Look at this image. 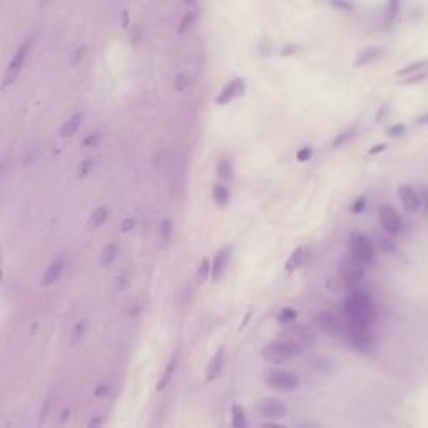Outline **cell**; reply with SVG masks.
<instances>
[{
  "instance_id": "1",
  "label": "cell",
  "mask_w": 428,
  "mask_h": 428,
  "mask_svg": "<svg viewBox=\"0 0 428 428\" xmlns=\"http://www.w3.org/2000/svg\"><path fill=\"white\" fill-rule=\"evenodd\" d=\"M345 313L350 321V326L370 328L377 319L375 308L366 291L355 290L345 301Z\"/></svg>"
},
{
  "instance_id": "2",
  "label": "cell",
  "mask_w": 428,
  "mask_h": 428,
  "mask_svg": "<svg viewBox=\"0 0 428 428\" xmlns=\"http://www.w3.org/2000/svg\"><path fill=\"white\" fill-rule=\"evenodd\" d=\"M301 346L296 345L294 341H288V339H278V341L268 343V345L263 348L261 355L263 358L268 360V361L273 363H283L288 361L291 358H296L301 355Z\"/></svg>"
},
{
  "instance_id": "3",
  "label": "cell",
  "mask_w": 428,
  "mask_h": 428,
  "mask_svg": "<svg viewBox=\"0 0 428 428\" xmlns=\"http://www.w3.org/2000/svg\"><path fill=\"white\" fill-rule=\"evenodd\" d=\"M32 45H34V35H27V37L22 41L21 45H19V49L15 50L14 57H12L10 62H9V66H7L5 74H3L2 87H9L10 84L15 82L19 72L22 70L23 64H25V59L29 57V54L32 50Z\"/></svg>"
},
{
  "instance_id": "4",
  "label": "cell",
  "mask_w": 428,
  "mask_h": 428,
  "mask_svg": "<svg viewBox=\"0 0 428 428\" xmlns=\"http://www.w3.org/2000/svg\"><path fill=\"white\" fill-rule=\"evenodd\" d=\"M266 385L270 388H273L276 391H283V393H290V391L298 390L301 382H299V377L293 371H286V370H273L266 375L265 378Z\"/></svg>"
},
{
  "instance_id": "5",
  "label": "cell",
  "mask_w": 428,
  "mask_h": 428,
  "mask_svg": "<svg viewBox=\"0 0 428 428\" xmlns=\"http://www.w3.org/2000/svg\"><path fill=\"white\" fill-rule=\"evenodd\" d=\"M351 251H353L355 259L363 265L373 263L377 259V251H375V245L368 236L365 234H357L351 241Z\"/></svg>"
},
{
  "instance_id": "6",
  "label": "cell",
  "mask_w": 428,
  "mask_h": 428,
  "mask_svg": "<svg viewBox=\"0 0 428 428\" xmlns=\"http://www.w3.org/2000/svg\"><path fill=\"white\" fill-rule=\"evenodd\" d=\"M258 413L266 420H281L288 415V406L281 400L263 398L258 403Z\"/></svg>"
},
{
  "instance_id": "7",
  "label": "cell",
  "mask_w": 428,
  "mask_h": 428,
  "mask_svg": "<svg viewBox=\"0 0 428 428\" xmlns=\"http://www.w3.org/2000/svg\"><path fill=\"white\" fill-rule=\"evenodd\" d=\"M378 219H380V223H382L383 229H385L388 234L398 236L400 233H402V229H403L402 219H400L398 213L391 206H386V204L385 206H380Z\"/></svg>"
},
{
  "instance_id": "8",
  "label": "cell",
  "mask_w": 428,
  "mask_h": 428,
  "mask_svg": "<svg viewBox=\"0 0 428 428\" xmlns=\"http://www.w3.org/2000/svg\"><path fill=\"white\" fill-rule=\"evenodd\" d=\"M398 198L400 201H402L403 207H405L406 211H410V213L418 211L420 206L423 204V199L420 198L418 191L415 189L413 186H410V184H402V186L398 187Z\"/></svg>"
},
{
  "instance_id": "9",
  "label": "cell",
  "mask_w": 428,
  "mask_h": 428,
  "mask_svg": "<svg viewBox=\"0 0 428 428\" xmlns=\"http://www.w3.org/2000/svg\"><path fill=\"white\" fill-rule=\"evenodd\" d=\"M243 92H245V79L236 77L223 87L221 92L218 94V97H216V102H218L219 106H225V104L231 102L233 99L239 97Z\"/></svg>"
},
{
  "instance_id": "10",
  "label": "cell",
  "mask_w": 428,
  "mask_h": 428,
  "mask_svg": "<svg viewBox=\"0 0 428 428\" xmlns=\"http://www.w3.org/2000/svg\"><path fill=\"white\" fill-rule=\"evenodd\" d=\"M231 251H233V246H225L216 253L213 263H211V278H213V281H219L223 278V274H225L227 268Z\"/></svg>"
},
{
  "instance_id": "11",
  "label": "cell",
  "mask_w": 428,
  "mask_h": 428,
  "mask_svg": "<svg viewBox=\"0 0 428 428\" xmlns=\"http://www.w3.org/2000/svg\"><path fill=\"white\" fill-rule=\"evenodd\" d=\"M315 321L316 325L321 328L323 331H326V333H331V335L341 333V321H339L338 316L331 313V311H319V313L316 315Z\"/></svg>"
},
{
  "instance_id": "12",
  "label": "cell",
  "mask_w": 428,
  "mask_h": 428,
  "mask_svg": "<svg viewBox=\"0 0 428 428\" xmlns=\"http://www.w3.org/2000/svg\"><path fill=\"white\" fill-rule=\"evenodd\" d=\"M350 341L358 350H366L371 346V333L370 328H360V326H350Z\"/></svg>"
},
{
  "instance_id": "13",
  "label": "cell",
  "mask_w": 428,
  "mask_h": 428,
  "mask_svg": "<svg viewBox=\"0 0 428 428\" xmlns=\"http://www.w3.org/2000/svg\"><path fill=\"white\" fill-rule=\"evenodd\" d=\"M178 365H179V351H176L173 357H171L169 363L166 365V368H164L161 378H159L158 385H156V390H158V391H164L167 386H169V383L173 382V378H174L176 370H178Z\"/></svg>"
},
{
  "instance_id": "14",
  "label": "cell",
  "mask_w": 428,
  "mask_h": 428,
  "mask_svg": "<svg viewBox=\"0 0 428 428\" xmlns=\"http://www.w3.org/2000/svg\"><path fill=\"white\" fill-rule=\"evenodd\" d=\"M64 266H66V263H64L62 258L54 259V261L47 266L45 273L42 276V286H52L55 281H59V278H61L64 273Z\"/></svg>"
},
{
  "instance_id": "15",
  "label": "cell",
  "mask_w": 428,
  "mask_h": 428,
  "mask_svg": "<svg viewBox=\"0 0 428 428\" xmlns=\"http://www.w3.org/2000/svg\"><path fill=\"white\" fill-rule=\"evenodd\" d=\"M223 366H225V350L219 348V350L214 353V357L211 358L209 365H207V370H206L207 382H213V380L218 378L223 371Z\"/></svg>"
},
{
  "instance_id": "16",
  "label": "cell",
  "mask_w": 428,
  "mask_h": 428,
  "mask_svg": "<svg viewBox=\"0 0 428 428\" xmlns=\"http://www.w3.org/2000/svg\"><path fill=\"white\" fill-rule=\"evenodd\" d=\"M82 119H84L82 113L72 114L70 117L61 126V129H59V135H61V137H70V135H74L75 133H77L79 127H81Z\"/></svg>"
},
{
  "instance_id": "17",
  "label": "cell",
  "mask_w": 428,
  "mask_h": 428,
  "mask_svg": "<svg viewBox=\"0 0 428 428\" xmlns=\"http://www.w3.org/2000/svg\"><path fill=\"white\" fill-rule=\"evenodd\" d=\"M306 258H308V249H306V248L305 246L296 248L293 253L290 254V258L286 259V265H285L286 271H294V270H298V268H301L303 265H305Z\"/></svg>"
},
{
  "instance_id": "18",
  "label": "cell",
  "mask_w": 428,
  "mask_h": 428,
  "mask_svg": "<svg viewBox=\"0 0 428 428\" xmlns=\"http://www.w3.org/2000/svg\"><path fill=\"white\" fill-rule=\"evenodd\" d=\"M361 265H363V263L357 261L355 265H351L350 268H348L346 273H345L346 285H351V286L358 285V283L361 281L363 278H365V268H363Z\"/></svg>"
},
{
  "instance_id": "19",
  "label": "cell",
  "mask_w": 428,
  "mask_h": 428,
  "mask_svg": "<svg viewBox=\"0 0 428 428\" xmlns=\"http://www.w3.org/2000/svg\"><path fill=\"white\" fill-rule=\"evenodd\" d=\"M382 49L380 47H368V49H365L363 52H360V55L357 57V61H355V66L360 67V66H366V64H371L373 61H377V59L382 55Z\"/></svg>"
},
{
  "instance_id": "20",
  "label": "cell",
  "mask_w": 428,
  "mask_h": 428,
  "mask_svg": "<svg viewBox=\"0 0 428 428\" xmlns=\"http://www.w3.org/2000/svg\"><path fill=\"white\" fill-rule=\"evenodd\" d=\"M107 218H109V209L106 206H99L97 209L92 211L89 218V227L90 229H97V227H101L107 221Z\"/></svg>"
},
{
  "instance_id": "21",
  "label": "cell",
  "mask_w": 428,
  "mask_h": 428,
  "mask_svg": "<svg viewBox=\"0 0 428 428\" xmlns=\"http://www.w3.org/2000/svg\"><path fill=\"white\" fill-rule=\"evenodd\" d=\"M231 423L234 428H245L248 425L246 411L241 405H233L231 408Z\"/></svg>"
},
{
  "instance_id": "22",
  "label": "cell",
  "mask_w": 428,
  "mask_h": 428,
  "mask_svg": "<svg viewBox=\"0 0 428 428\" xmlns=\"http://www.w3.org/2000/svg\"><path fill=\"white\" fill-rule=\"evenodd\" d=\"M119 254V246L115 243H109V245L104 246L102 249V254H101V263L102 265H111Z\"/></svg>"
},
{
  "instance_id": "23",
  "label": "cell",
  "mask_w": 428,
  "mask_h": 428,
  "mask_svg": "<svg viewBox=\"0 0 428 428\" xmlns=\"http://www.w3.org/2000/svg\"><path fill=\"white\" fill-rule=\"evenodd\" d=\"M213 198L218 204L225 206V204L229 203V198H231L229 189H227L226 186H223V184H216V186L213 187Z\"/></svg>"
},
{
  "instance_id": "24",
  "label": "cell",
  "mask_w": 428,
  "mask_h": 428,
  "mask_svg": "<svg viewBox=\"0 0 428 428\" xmlns=\"http://www.w3.org/2000/svg\"><path fill=\"white\" fill-rule=\"evenodd\" d=\"M218 174H219V178H221V179H231V178H233V162H231V159H227V158L219 159Z\"/></svg>"
},
{
  "instance_id": "25",
  "label": "cell",
  "mask_w": 428,
  "mask_h": 428,
  "mask_svg": "<svg viewBox=\"0 0 428 428\" xmlns=\"http://www.w3.org/2000/svg\"><path fill=\"white\" fill-rule=\"evenodd\" d=\"M196 19H198V14H196V12H187V14H184L182 21H181V23H179V29H178L179 34H184L187 29H191L193 23L196 22Z\"/></svg>"
},
{
  "instance_id": "26",
  "label": "cell",
  "mask_w": 428,
  "mask_h": 428,
  "mask_svg": "<svg viewBox=\"0 0 428 428\" xmlns=\"http://www.w3.org/2000/svg\"><path fill=\"white\" fill-rule=\"evenodd\" d=\"M296 318H298V313H296V310H293V308H283V310L279 311V315H278L279 323H283V325L293 323Z\"/></svg>"
},
{
  "instance_id": "27",
  "label": "cell",
  "mask_w": 428,
  "mask_h": 428,
  "mask_svg": "<svg viewBox=\"0 0 428 428\" xmlns=\"http://www.w3.org/2000/svg\"><path fill=\"white\" fill-rule=\"evenodd\" d=\"M353 133H355V129H346V131H343V133H339L337 137L333 139V142H331V147H333V149H338V147H341L343 144H346L348 141H350L351 135H353Z\"/></svg>"
},
{
  "instance_id": "28",
  "label": "cell",
  "mask_w": 428,
  "mask_h": 428,
  "mask_svg": "<svg viewBox=\"0 0 428 428\" xmlns=\"http://www.w3.org/2000/svg\"><path fill=\"white\" fill-rule=\"evenodd\" d=\"M86 330H87V321L82 319V321H79L77 325L74 326V330H72V343H77L79 339H82L84 335H86Z\"/></svg>"
},
{
  "instance_id": "29",
  "label": "cell",
  "mask_w": 428,
  "mask_h": 428,
  "mask_svg": "<svg viewBox=\"0 0 428 428\" xmlns=\"http://www.w3.org/2000/svg\"><path fill=\"white\" fill-rule=\"evenodd\" d=\"M425 66H427V61L413 62V64H410V66H406L405 69L398 70L397 75H408V74H411V72H422L423 69H425Z\"/></svg>"
},
{
  "instance_id": "30",
  "label": "cell",
  "mask_w": 428,
  "mask_h": 428,
  "mask_svg": "<svg viewBox=\"0 0 428 428\" xmlns=\"http://www.w3.org/2000/svg\"><path fill=\"white\" fill-rule=\"evenodd\" d=\"M101 141H102L101 133H90L82 139V146L84 147H97L99 144H101Z\"/></svg>"
},
{
  "instance_id": "31",
  "label": "cell",
  "mask_w": 428,
  "mask_h": 428,
  "mask_svg": "<svg viewBox=\"0 0 428 428\" xmlns=\"http://www.w3.org/2000/svg\"><path fill=\"white\" fill-rule=\"evenodd\" d=\"M187 86H189V77H187L186 74H178L174 79V89L182 92L184 89H187Z\"/></svg>"
},
{
  "instance_id": "32",
  "label": "cell",
  "mask_w": 428,
  "mask_h": 428,
  "mask_svg": "<svg viewBox=\"0 0 428 428\" xmlns=\"http://www.w3.org/2000/svg\"><path fill=\"white\" fill-rule=\"evenodd\" d=\"M386 133L390 137H400V135H403L406 133V126L405 124H393V126L388 127Z\"/></svg>"
},
{
  "instance_id": "33",
  "label": "cell",
  "mask_w": 428,
  "mask_h": 428,
  "mask_svg": "<svg viewBox=\"0 0 428 428\" xmlns=\"http://www.w3.org/2000/svg\"><path fill=\"white\" fill-rule=\"evenodd\" d=\"M92 167H94V159H86V161H82L81 166H79L77 176H79V178H84V176H87L90 173Z\"/></svg>"
},
{
  "instance_id": "34",
  "label": "cell",
  "mask_w": 428,
  "mask_h": 428,
  "mask_svg": "<svg viewBox=\"0 0 428 428\" xmlns=\"http://www.w3.org/2000/svg\"><path fill=\"white\" fill-rule=\"evenodd\" d=\"M311 156H313V147H311V146H305V147H301V149H299L298 153H296V161L305 162V161H308V159L311 158Z\"/></svg>"
},
{
  "instance_id": "35",
  "label": "cell",
  "mask_w": 428,
  "mask_h": 428,
  "mask_svg": "<svg viewBox=\"0 0 428 428\" xmlns=\"http://www.w3.org/2000/svg\"><path fill=\"white\" fill-rule=\"evenodd\" d=\"M207 274H211V265H209V259L207 258H204L203 259V263L201 265H199V271H198V276H199V279H206L207 278Z\"/></svg>"
},
{
  "instance_id": "36",
  "label": "cell",
  "mask_w": 428,
  "mask_h": 428,
  "mask_svg": "<svg viewBox=\"0 0 428 428\" xmlns=\"http://www.w3.org/2000/svg\"><path fill=\"white\" fill-rule=\"evenodd\" d=\"M365 207H366V198H363V196H361V198H358L357 201H355L353 204H351V207H350V209H351V213H355V214H360V213H361L363 209H365Z\"/></svg>"
},
{
  "instance_id": "37",
  "label": "cell",
  "mask_w": 428,
  "mask_h": 428,
  "mask_svg": "<svg viewBox=\"0 0 428 428\" xmlns=\"http://www.w3.org/2000/svg\"><path fill=\"white\" fill-rule=\"evenodd\" d=\"M84 55H86V45L77 47L75 52H74V55H72V59H70V64H72V66H77V64L84 59Z\"/></svg>"
},
{
  "instance_id": "38",
  "label": "cell",
  "mask_w": 428,
  "mask_h": 428,
  "mask_svg": "<svg viewBox=\"0 0 428 428\" xmlns=\"http://www.w3.org/2000/svg\"><path fill=\"white\" fill-rule=\"evenodd\" d=\"M50 402H52V393L47 395V398L44 400V406H42V411H41V418H39V422L44 423L47 418V415H49V408H50Z\"/></svg>"
},
{
  "instance_id": "39",
  "label": "cell",
  "mask_w": 428,
  "mask_h": 428,
  "mask_svg": "<svg viewBox=\"0 0 428 428\" xmlns=\"http://www.w3.org/2000/svg\"><path fill=\"white\" fill-rule=\"evenodd\" d=\"M159 227H161L159 231H161L162 239H164V241H167V239H169V236H171V231H173V229H171V221H169V219H164Z\"/></svg>"
},
{
  "instance_id": "40",
  "label": "cell",
  "mask_w": 428,
  "mask_h": 428,
  "mask_svg": "<svg viewBox=\"0 0 428 428\" xmlns=\"http://www.w3.org/2000/svg\"><path fill=\"white\" fill-rule=\"evenodd\" d=\"M386 149V144H377V146H373L371 147L370 151H368V154L370 156H373V154H378V153H382V151H385Z\"/></svg>"
},
{
  "instance_id": "41",
  "label": "cell",
  "mask_w": 428,
  "mask_h": 428,
  "mask_svg": "<svg viewBox=\"0 0 428 428\" xmlns=\"http://www.w3.org/2000/svg\"><path fill=\"white\" fill-rule=\"evenodd\" d=\"M134 225H135V221H134L133 218L126 219V221L122 223V231H129V229H133V227H134Z\"/></svg>"
},
{
  "instance_id": "42",
  "label": "cell",
  "mask_w": 428,
  "mask_h": 428,
  "mask_svg": "<svg viewBox=\"0 0 428 428\" xmlns=\"http://www.w3.org/2000/svg\"><path fill=\"white\" fill-rule=\"evenodd\" d=\"M107 391H109V385H99L97 390H95V397H102Z\"/></svg>"
},
{
  "instance_id": "43",
  "label": "cell",
  "mask_w": 428,
  "mask_h": 428,
  "mask_svg": "<svg viewBox=\"0 0 428 428\" xmlns=\"http://www.w3.org/2000/svg\"><path fill=\"white\" fill-rule=\"evenodd\" d=\"M99 425H101V420H99V418L90 420V423H89V427H99Z\"/></svg>"
},
{
  "instance_id": "44",
  "label": "cell",
  "mask_w": 428,
  "mask_h": 428,
  "mask_svg": "<svg viewBox=\"0 0 428 428\" xmlns=\"http://www.w3.org/2000/svg\"><path fill=\"white\" fill-rule=\"evenodd\" d=\"M427 117H428V115H427V114H423L422 117H418V122H417V124H420V126H422V124H425V122H427Z\"/></svg>"
}]
</instances>
